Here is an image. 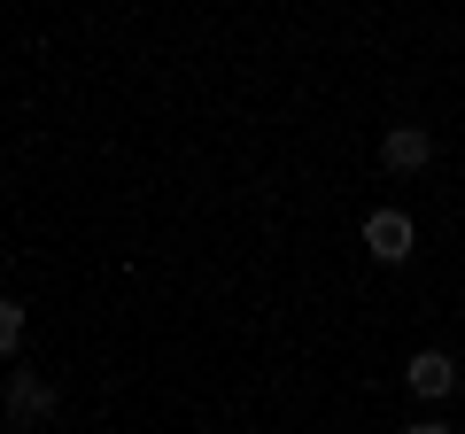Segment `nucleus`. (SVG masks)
<instances>
[{
  "label": "nucleus",
  "mask_w": 465,
  "mask_h": 434,
  "mask_svg": "<svg viewBox=\"0 0 465 434\" xmlns=\"http://www.w3.org/2000/svg\"><path fill=\"white\" fill-rule=\"evenodd\" d=\"M54 380H39V372H16L8 380V396H0V411H8V427H47L54 419Z\"/></svg>",
  "instance_id": "nucleus-1"
},
{
  "label": "nucleus",
  "mask_w": 465,
  "mask_h": 434,
  "mask_svg": "<svg viewBox=\"0 0 465 434\" xmlns=\"http://www.w3.org/2000/svg\"><path fill=\"white\" fill-rule=\"evenodd\" d=\"M411 217H403V210H372L365 217V249L372 256H381V264H411Z\"/></svg>",
  "instance_id": "nucleus-2"
},
{
  "label": "nucleus",
  "mask_w": 465,
  "mask_h": 434,
  "mask_svg": "<svg viewBox=\"0 0 465 434\" xmlns=\"http://www.w3.org/2000/svg\"><path fill=\"white\" fill-rule=\"evenodd\" d=\"M381 163L388 171H427L434 163V133L427 124H388L381 133Z\"/></svg>",
  "instance_id": "nucleus-3"
},
{
  "label": "nucleus",
  "mask_w": 465,
  "mask_h": 434,
  "mask_svg": "<svg viewBox=\"0 0 465 434\" xmlns=\"http://www.w3.org/2000/svg\"><path fill=\"white\" fill-rule=\"evenodd\" d=\"M403 380H411V396H450V388H458V365H450L442 350H419L411 365H403Z\"/></svg>",
  "instance_id": "nucleus-4"
},
{
  "label": "nucleus",
  "mask_w": 465,
  "mask_h": 434,
  "mask_svg": "<svg viewBox=\"0 0 465 434\" xmlns=\"http://www.w3.org/2000/svg\"><path fill=\"white\" fill-rule=\"evenodd\" d=\"M16 341H24V302H0V365L16 357Z\"/></svg>",
  "instance_id": "nucleus-5"
},
{
  "label": "nucleus",
  "mask_w": 465,
  "mask_h": 434,
  "mask_svg": "<svg viewBox=\"0 0 465 434\" xmlns=\"http://www.w3.org/2000/svg\"><path fill=\"white\" fill-rule=\"evenodd\" d=\"M403 434H450V427H434V419H419V427H403Z\"/></svg>",
  "instance_id": "nucleus-6"
}]
</instances>
